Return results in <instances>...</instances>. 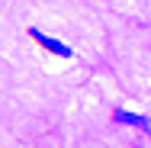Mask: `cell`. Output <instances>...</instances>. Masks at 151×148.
Segmentation results:
<instances>
[{"instance_id": "cell-1", "label": "cell", "mask_w": 151, "mask_h": 148, "mask_svg": "<svg viewBox=\"0 0 151 148\" xmlns=\"http://www.w3.org/2000/svg\"><path fill=\"white\" fill-rule=\"evenodd\" d=\"M29 35L35 39V42H42V45H45L48 52H55V55H61V58H71V55H74V52H71V48H68L64 42H58V39H52V35H45V32H35V29H29Z\"/></svg>"}, {"instance_id": "cell-2", "label": "cell", "mask_w": 151, "mask_h": 148, "mask_svg": "<svg viewBox=\"0 0 151 148\" xmlns=\"http://www.w3.org/2000/svg\"><path fill=\"white\" fill-rule=\"evenodd\" d=\"M116 122H125V126H135V129H142L145 135H151V119L148 116H138V113H125V110H116L113 113Z\"/></svg>"}]
</instances>
